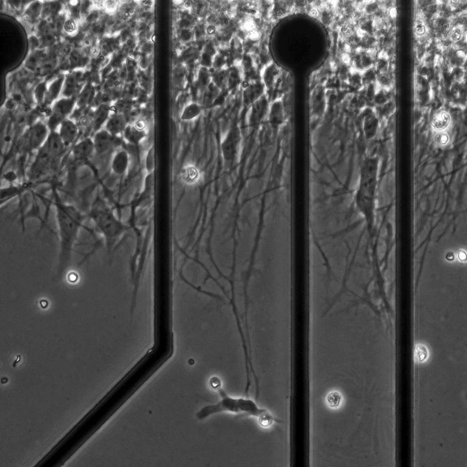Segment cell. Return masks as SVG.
<instances>
[{
  "instance_id": "6da1fadb",
  "label": "cell",
  "mask_w": 467,
  "mask_h": 467,
  "mask_svg": "<svg viewBox=\"0 0 467 467\" xmlns=\"http://www.w3.org/2000/svg\"><path fill=\"white\" fill-rule=\"evenodd\" d=\"M148 359H142L111 390L94 410L105 423L147 381L158 369Z\"/></svg>"
},
{
  "instance_id": "7a4b0ae2",
  "label": "cell",
  "mask_w": 467,
  "mask_h": 467,
  "mask_svg": "<svg viewBox=\"0 0 467 467\" xmlns=\"http://www.w3.org/2000/svg\"><path fill=\"white\" fill-rule=\"evenodd\" d=\"M216 391L220 396L216 403L208 405L201 409L197 417L203 420L218 414L228 413L234 415L256 418L264 428L271 427L276 419L266 409L260 407L257 402L248 397H234L229 396L223 388Z\"/></svg>"
},
{
  "instance_id": "3957f363",
  "label": "cell",
  "mask_w": 467,
  "mask_h": 467,
  "mask_svg": "<svg viewBox=\"0 0 467 467\" xmlns=\"http://www.w3.org/2000/svg\"><path fill=\"white\" fill-rule=\"evenodd\" d=\"M59 238V261L62 266L72 258L74 246L87 216L75 207L57 200L54 204Z\"/></svg>"
},
{
  "instance_id": "277c9868",
  "label": "cell",
  "mask_w": 467,
  "mask_h": 467,
  "mask_svg": "<svg viewBox=\"0 0 467 467\" xmlns=\"http://www.w3.org/2000/svg\"><path fill=\"white\" fill-rule=\"evenodd\" d=\"M87 217L103 237L109 252L118 245L130 228L117 216L114 208L102 201L93 204Z\"/></svg>"
},
{
  "instance_id": "5b68a950",
  "label": "cell",
  "mask_w": 467,
  "mask_h": 467,
  "mask_svg": "<svg viewBox=\"0 0 467 467\" xmlns=\"http://www.w3.org/2000/svg\"><path fill=\"white\" fill-rule=\"evenodd\" d=\"M375 173L374 163L373 161L368 162L362 172L355 197L356 207L364 219L369 229L372 228L374 222L376 184Z\"/></svg>"
},
{
  "instance_id": "8992f818",
  "label": "cell",
  "mask_w": 467,
  "mask_h": 467,
  "mask_svg": "<svg viewBox=\"0 0 467 467\" xmlns=\"http://www.w3.org/2000/svg\"><path fill=\"white\" fill-rule=\"evenodd\" d=\"M73 107L72 100H64L56 104L46 122L50 131L58 130L61 124L69 118Z\"/></svg>"
},
{
  "instance_id": "52a82bcc",
  "label": "cell",
  "mask_w": 467,
  "mask_h": 467,
  "mask_svg": "<svg viewBox=\"0 0 467 467\" xmlns=\"http://www.w3.org/2000/svg\"><path fill=\"white\" fill-rule=\"evenodd\" d=\"M242 139L241 132L238 126L233 127L227 133L221 144L224 160L232 162L236 158Z\"/></svg>"
},
{
  "instance_id": "ba28073f",
  "label": "cell",
  "mask_w": 467,
  "mask_h": 467,
  "mask_svg": "<svg viewBox=\"0 0 467 467\" xmlns=\"http://www.w3.org/2000/svg\"><path fill=\"white\" fill-rule=\"evenodd\" d=\"M50 130L46 122L39 121L32 125L26 134L29 148L32 151H38L47 140Z\"/></svg>"
},
{
  "instance_id": "9c48e42d",
  "label": "cell",
  "mask_w": 467,
  "mask_h": 467,
  "mask_svg": "<svg viewBox=\"0 0 467 467\" xmlns=\"http://www.w3.org/2000/svg\"><path fill=\"white\" fill-rule=\"evenodd\" d=\"M92 138L95 154L99 155L106 154L118 148L121 143L120 137L111 135L104 128L95 133Z\"/></svg>"
},
{
  "instance_id": "30bf717a",
  "label": "cell",
  "mask_w": 467,
  "mask_h": 467,
  "mask_svg": "<svg viewBox=\"0 0 467 467\" xmlns=\"http://www.w3.org/2000/svg\"><path fill=\"white\" fill-rule=\"evenodd\" d=\"M147 132V123L144 120L139 119L134 123H129L122 135L128 143L136 145L141 143L145 138Z\"/></svg>"
},
{
  "instance_id": "8fae6325",
  "label": "cell",
  "mask_w": 467,
  "mask_h": 467,
  "mask_svg": "<svg viewBox=\"0 0 467 467\" xmlns=\"http://www.w3.org/2000/svg\"><path fill=\"white\" fill-rule=\"evenodd\" d=\"M270 105L265 94L263 95L251 106L248 115V123L250 126L259 124L268 116Z\"/></svg>"
},
{
  "instance_id": "7c38bea8",
  "label": "cell",
  "mask_w": 467,
  "mask_h": 467,
  "mask_svg": "<svg viewBox=\"0 0 467 467\" xmlns=\"http://www.w3.org/2000/svg\"><path fill=\"white\" fill-rule=\"evenodd\" d=\"M57 131L67 147L72 145L77 139L80 127L77 121L69 118L61 124Z\"/></svg>"
},
{
  "instance_id": "4fadbf2b",
  "label": "cell",
  "mask_w": 467,
  "mask_h": 467,
  "mask_svg": "<svg viewBox=\"0 0 467 467\" xmlns=\"http://www.w3.org/2000/svg\"><path fill=\"white\" fill-rule=\"evenodd\" d=\"M54 159L42 147L38 151L30 170L31 177L35 178L43 175L49 170Z\"/></svg>"
},
{
  "instance_id": "5bb4252c",
  "label": "cell",
  "mask_w": 467,
  "mask_h": 467,
  "mask_svg": "<svg viewBox=\"0 0 467 467\" xmlns=\"http://www.w3.org/2000/svg\"><path fill=\"white\" fill-rule=\"evenodd\" d=\"M95 154L93 138L86 137L77 143L72 149V155L74 160L85 161Z\"/></svg>"
},
{
  "instance_id": "9a60e30c",
  "label": "cell",
  "mask_w": 467,
  "mask_h": 467,
  "mask_svg": "<svg viewBox=\"0 0 467 467\" xmlns=\"http://www.w3.org/2000/svg\"><path fill=\"white\" fill-rule=\"evenodd\" d=\"M266 88L262 81H257L249 83L243 90L242 100L246 106L250 107L265 94Z\"/></svg>"
},
{
  "instance_id": "2e32d148",
  "label": "cell",
  "mask_w": 467,
  "mask_h": 467,
  "mask_svg": "<svg viewBox=\"0 0 467 467\" xmlns=\"http://www.w3.org/2000/svg\"><path fill=\"white\" fill-rule=\"evenodd\" d=\"M42 147L54 159L62 156L67 148L57 131L50 132Z\"/></svg>"
},
{
  "instance_id": "e0dca14e",
  "label": "cell",
  "mask_w": 467,
  "mask_h": 467,
  "mask_svg": "<svg viewBox=\"0 0 467 467\" xmlns=\"http://www.w3.org/2000/svg\"><path fill=\"white\" fill-rule=\"evenodd\" d=\"M129 123L126 115L120 114H111L104 129L111 135L120 137L123 135Z\"/></svg>"
},
{
  "instance_id": "ac0fdd59",
  "label": "cell",
  "mask_w": 467,
  "mask_h": 467,
  "mask_svg": "<svg viewBox=\"0 0 467 467\" xmlns=\"http://www.w3.org/2000/svg\"><path fill=\"white\" fill-rule=\"evenodd\" d=\"M111 114V105H101L92 115L91 126L94 134L103 129Z\"/></svg>"
},
{
  "instance_id": "d6986e66",
  "label": "cell",
  "mask_w": 467,
  "mask_h": 467,
  "mask_svg": "<svg viewBox=\"0 0 467 467\" xmlns=\"http://www.w3.org/2000/svg\"><path fill=\"white\" fill-rule=\"evenodd\" d=\"M130 163L128 152L124 149H119L114 155L111 162V168L116 174L122 175L126 173Z\"/></svg>"
},
{
  "instance_id": "ffe728a7",
  "label": "cell",
  "mask_w": 467,
  "mask_h": 467,
  "mask_svg": "<svg viewBox=\"0 0 467 467\" xmlns=\"http://www.w3.org/2000/svg\"><path fill=\"white\" fill-rule=\"evenodd\" d=\"M282 72L280 68L275 63L271 62L267 65L263 72L261 81L266 89L275 87Z\"/></svg>"
},
{
  "instance_id": "44dd1931",
  "label": "cell",
  "mask_w": 467,
  "mask_h": 467,
  "mask_svg": "<svg viewBox=\"0 0 467 467\" xmlns=\"http://www.w3.org/2000/svg\"><path fill=\"white\" fill-rule=\"evenodd\" d=\"M373 61V56L371 51L362 50L356 52L352 57V62L355 70L363 72L372 68Z\"/></svg>"
},
{
  "instance_id": "7402d4cb",
  "label": "cell",
  "mask_w": 467,
  "mask_h": 467,
  "mask_svg": "<svg viewBox=\"0 0 467 467\" xmlns=\"http://www.w3.org/2000/svg\"><path fill=\"white\" fill-rule=\"evenodd\" d=\"M268 117L270 124L273 127H278L283 123L284 107L281 100H276L270 105Z\"/></svg>"
},
{
  "instance_id": "603a6c76",
  "label": "cell",
  "mask_w": 467,
  "mask_h": 467,
  "mask_svg": "<svg viewBox=\"0 0 467 467\" xmlns=\"http://www.w3.org/2000/svg\"><path fill=\"white\" fill-rule=\"evenodd\" d=\"M294 11V1H275L273 4L271 17L275 20L284 17Z\"/></svg>"
},
{
  "instance_id": "cb8c5ba5",
  "label": "cell",
  "mask_w": 467,
  "mask_h": 467,
  "mask_svg": "<svg viewBox=\"0 0 467 467\" xmlns=\"http://www.w3.org/2000/svg\"><path fill=\"white\" fill-rule=\"evenodd\" d=\"M451 123V117L449 113L442 111L437 114L432 119V126L436 132H445Z\"/></svg>"
},
{
  "instance_id": "d4e9b609",
  "label": "cell",
  "mask_w": 467,
  "mask_h": 467,
  "mask_svg": "<svg viewBox=\"0 0 467 467\" xmlns=\"http://www.w3.org/2000/svg\"><path fill=\"white\" fill-rule=\"evenodd\" d=\"M316 15L325 26H330L333 22L334 17L333 6L330 4H321L317 7Z\"/></svg>"
},
{
  "instance_id": "484cf974",
  "label": "cell",
  "mask_w": 467,
  "mask_h": 467,
  "mask_svg": "<svg viewBox=\"0 0 467 467\" xmlns=\"http://www.w3.org/2000/svg\"><path fill=\"white\" fill-rule=\"evenodd\" d=\"M202 111V107L199 104L196 103L189 104L183 110L181 119L183 121H192L200 115Z\"/></svg>"
},
{
  "instance_id": "4316f807",
  "label": "cell",
  "mask_w": 467,
  "mask_h": 467,
  "mask_svg": "<svg viewBox=\"0 0 467 467\" xmlns=\"http://www.w3.org/2000/svg\"><path fill=\"white\" fill-rule=\"evenodd\" d=\"M186 65L183 63L177 65L172 71L173 83L177 87H182L185 84L187 75Z\"/></svg>"
},
{
  "instance_id": "83f0119b",
  "label": "cell",
  "mask_w": 467,
  "mask_h": 467,
  "mask_svg": "<svg viewBox=\"0 0 467 467\" xmlns=\"http://www.w3.org/2000/svg\"><path fill=\"white\" fill-rule=\"evenodd\" d=\"M197 86L203 93L212 82V74L209 69L200 67L197 76Z\"/></svg>"
},
{
  "instance_id": "f1b7e54d",
  "label": "cell",
  "mask_w": 467,
  "mask_h": 467,
  "mask_svg": "<svg viewBox=\"0 0 467 467\" xmlns=\"http://www.w3.org/2000/svg\"><path fill=\"white\" fill-rule=\"evenodd\" d=\"M222 90L212 82L203 93V104L205 106H210L215 104L221 96Z\"/></svg>"
},
{
  "instance_id": "f546056e",
  "label": "cell",
  "mask_w": 467,
  "mask_h": 467,
  "mask_svg": "<svg viewBox=\"0 0 467 467\" xmlns=\"http://www.w3.org/2000/svg\"><path fill=\"white\" fill-rule=\"evenodd\" d=\"M212 82L222 91L227 89V69H224L214 70L212 74Z\"/></svg>"
},
{
  "instance_id": "4dcf8cb0",
  "label": "cell",
  "mask_w": 467,
  "mask_h": 467,
  "mask_svg": "<svg viewBox=\"0 0 467 467\" xmlns=\"http://www.w3.org/2000/svg\"><path fill=\"white\" fill-rule=\"evenodd\" d=\"M200 53L197 48L194 46L189 47L184 50L181 55L183 64L187 65L194 63L196 59L199 58Z\"/></svg>"
},
{
  "instance_id": "1f68e13d",
  "label": "cell",
  "mask_w": 467,
  "mask_h": 467,
  "mask_svg": "<svg viewBox=\"0 0 467 467\" xmlns=\"http://www.w3.org/2000/svg\"><path fill=\"white\" fill-rule=\"evenodd\" d=\"M228 83L227 89L232 90L236 88L241 83V75L236 67H232L227 69Z\"/></svg>"
},
{
  "instance_id": "d6a6232c",
  "label": "cell",
  "mask_w": 467,
  "mask_h": 467,
  "mask_svg": "<svg viewBox=\"0 0 467 467\" xmlns=\"http://www.w3.org/2000/svg\"><path fill=\"white\" fill-rule=\"evenodd\" d=\"M19 192V189L14 187L2 190L1 193V207L10 200L18 195Z\"/></svg>"
},
{
  "instance_id": "836d02e7",
  "label": "cell",
  "mask_w": 467,
  "mask_h": 467,
  "mask_svg": "<svg viewBox=\"0 0 467 467\" xmlns=\"http://www.w3.org/2000/svg\"><path fill=\"white\" fill-rule=\"evenodd\" d=\"M183 177L186 182L193 183L199 178V172L195 167L188 166L184 170Z\"/></svg>"
},
{
  "instance_id": "e575fe53",
  "label": "cell",
  "mask_w": 467,
  "mask_h": 467,
  "mask_svg": "<svg viewBox=\"0 0 467 467\" xmlns=\"http://www.w3.org/2000/svg\"><path fill=\"white\" fill-rule=\"evenodd\" d=\"M177 37L178 40L182 43H190L195 39L193 29H179L177 33Z\"/></svg>"
},
{
  "instance_id": "d590c367",
  "label": "cell",
  "mask_w": 467,
  "mask_h": 467,
  "mask_svg": "<svg viewBox=\"0 0 467 467\" xmlns=\"http://www.w3.org/2000/svg\"><path fill=\"white\" fill-rule=\"evenodd\" d=\"M342 401V395L337 391H333L329 393L327 397V402L328 405L331 408H337L340 406Z\"/></svg>"
},
{
  "instance_id": "8d00e7d4",
  "label": "cell",
  "mask_w": 467,
  "mask_h": 467,
  "mask_svg": "<svg viewBox=\"0 0 467 467\" xmlns=\"http://www.w3.org/2000/svg\"><path fill=\"white\" fill-rule=\"evenodd\" d=\"M226 64V56L221 52H217L213 58L212 68L214 70L225 69Z\"/></svg>"
},
{
  "instance_id": "74e56055",
  "label": "cell",
  "mask_w": 467,
  "mask_h": 467,
  "mask_svg": "<svg viewBox=\"0 0 467 467\" xmlns=\"http://www.w3.org/2000/svg\"><path fill=\"white\" fill-rule=\"evenodd\" d=\"M121 4L120 2L109 0L103 2V7L108 14L115 15L118 13Z\"/></svg>"
},
{
  "instance_id": "f35d334b",
  "label": "cell",
  "mask_w": 467,
  "mask_h": 467,
  "mask_svg": "<svg viewBox=\"0 0 467 467\" xmlns=\"http://www.w3.org/2000/svg\"><path fill=\"white\" fill-rule=\"evenodd\" d=\"M155 149L152 147L148 152L145 160V166L147 173L151 174L155 169Z\"/></svg>"
},
{
  "instance_id": "ab89813d",
  "label": "cell",
  "mask_w": 467,
  "mask_h": 467,
  "mask_svg": "<svg viewBox=\"0 0 467 467\" xmlns=\"http://www.w3.org/2000/svg\"><path fill=\"white\" fill-rule=\"evenodd\" d=\"M414 353L415 359L418 362H424L427 359L428 356L427 348L425 346L422 344L416 345L415 348Z\"/></svg>"
},
{
  "instance_id": "60d3db41",
  "label": "cell",
  "mask_w": 467,
  "mask_h": 467,
  "mask_svg": "<svg viewBox=\"0 0 467 467\" xmlns=\"http://www.w3.org/2000/svg\"><path fill=\"white\" fill-rule=\"evenodd\" d=\"M65 32L69 35H74L78 31V25L73 19H69L64 25Z\"/></svg>"
},
{
  "instance_id": "b9f144b4",
  "label": "cell",
  "mask_w": 467,
  "mask_h": 467,
  "mask_svg": "<svg viewBox=\"0 0 467 467\" xmlns=\"http://www.w3.org/2000/svg\"><path fill=\"white\" fill-rule=\"evenodd\" d=\"M362 77L363 84L369 85L374 83L376 77L375 72L373 67L363 71V74L362 75Z\"/></svg>"
},
{
  "instance_id": "7bdbcfd3",
  "label": "cell",
  "mask_w": 467,
  "mask_h": 467,
  "mask_svg": "<svg viewBox=\"0 0 467 467\" xmlns=\"http://www.w3.org/2000/svg\"><path fill=\"white\" fill-rule=\"evenodd\" d=\"M434 140L438 145L444 147L449 144L450 138L446 132H437L435 135Z\"/></svg>"
},
{
  "instance_id": "ee69618b",
  "label": "cell",
  "mask_w": 467,
  "mask_h": 467,
  "mask_svg": "<svg viewBox=\"0 0 467 467\" xmlns=\"http://www.w3.org/2000/svg\"><path fill=\"white\" fill-rule=\"evenodd\" d=\"M379 84L383 87H388L391 86V80L385 73H381L377 78Z\"/></svg>"
},
{
  "instance_id": "f6af8a7d",
  "label": "cell",
  "mask_w": 467,
  "mask_h": 467,
  "mask_svg": "<svg viewBox=\"0 0 467 467\" xmlns=\"http://www.w3.org/2000/svg\"><path fill=\"white\" fill-rule=\"evenodd\" d=\"M450 36L452 41L457 42L461 40L463 37L462 31L459 28H455L451 31Z\"/></svg>"
},
{
  "instance_id": "bcb514c9",
  "label": "cell",
  "mask_w": 467,
  "mask_h": 467,
  "mask_svg": "<svg viewBox=\"0 0 467 467\" xmlns=\"http://www.w3.org/2000/svg\"><path fill=\"white\" fill-rule=\"evenodd\" d=\"M379 8V5L374 2L366 3L363 12L366 15H370L376 13Z\"/></svg>"
},
{
  "instance_id": "7dc6e473",
  "label": "cell",
  "mask_w": 467,
  "mask_h": 467,
  "mask_svg": "<svg viewBox=\"0 0 467 467\" xmlns=\"http://www.w3.org/2000/svg\"><path fill=\"white\" fill-rule=\"evenodd\" d=\"M210 385L214 390H217L222 386L221 380L217 377H213L210 380Z\"/></svg>"
},
{
  "instance_id": "c3c4849f",
  "label": "cell",
  "mask_w": 467,
  "mask_h": 467,
  "mask_svg": "<svg viewBox=\"0 0 467 467\" xmlns=\"http://www.w3.org/2000/svg\"><path fill=\"white\" fill-rule=\"evenodd\" d=\"M415 32L418 36H422L426 33V27L421 22H418L416 24Z\"/></svg>"
},
{
  "instance_id": "681fc988",
  "label": "cell",
  "mask_w": 467,
  "mask_h": 467,
  "mask_svg": "<svg viewBox=\"0 0 467 467\" xmlns=\"http://www.w3.org/2000/svg\"><path fill=\"white\" fill-rule=\"evenodd\" d=\"M386 67V62L382 59L377 63V70H378L381 73H384Z\"/></svg>"
},
{
  "instance_id": "f907efd6",
  "label": "cell",
  "mask_w": 467,
  "mask_h": 467,
  "mask_svg": "<svg viewBox=\"0 0 467 467\" xmlns=\"http://www.w3.org/2000/svg\"><path fill=\"white\" fill-rule=\"evenodd\" d=\"M101 52V49L99 46L95 45L92 47L91 49V55L93 57L96 58L99 57Z\"/></svg>"
},
{
  "instance_id": "816d5d0a",
  "label": "cell",
  "mask_w": 467,
  "mask_h": 467,
  "mask_svg": "<svg viewBox=\"0 0 467 467\" xmlns=\"http://www.w3.org/2000/svg\"><path fill=\"white\" fill-rule=\"evenodd\" d=\"M389 14L390 17L392 19L396 18L398 15L397 9L395 8H391L389 10Z\"/></svg>"
}]
</instances>
